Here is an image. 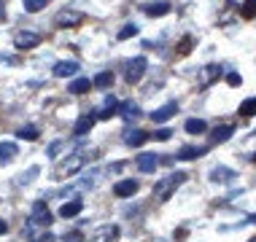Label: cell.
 <instances>
[{
	"label": "cell",
	"instance_id": "1",
	"mask_svg": "<svg viewBox=\"0 0 256 242\" xmlns=\"http://www.w3.org/2000/svg\"><path fill=\"white\" fill-rule=\"evenodd\" d=\"M86 151L81 148V151H73L70 156H65L62 162H57L54 164V181H65V178H70V175H76V172H81V167L86 164Z\"/></svg>",
	"mask_w": 256,
	"mask_h": 242
},
{
	"label": "cell",
	"instance_id": "2",
	"mask_svg": "<svg viewBox=\"0 0 256 242\" xmlns=\"http://www.w3.org/2000/svg\"><path fill=\"white\" fill-rule=\"evenodd\" d=\"M184 181H186L184 172H172V175H168L164 181H159V183H156L154 197L159 199V202H168V199L172 197V194H176V189H178V186H181Z\"/></svg>",
	"mask_w": 256,
	"mask_h": 242
},
{
	"label": "cell",
	"instance_id": "3",
	"mask_svg": "<svg viewBox=\"0 0 256 242\" xmlns=\"http://www.w3.org/2000/svg\"><path fill=\"white\" fill-rule=\"evenodd\" d=\"M146 67H148V62L146 57H135V59H130L127 62V70H124V78H127V84H138V81L146 75Z\"/></svg>",
	"mask_w": 256,
	"mask_h": 242
},
{
	"label": "cell",
	"instance_id": "4",
	"mask_svg": "<svg viewBox=\"0 0 256 242\" xmlns=\"http://www.w3.org/2000/svg\"><path fill=\"white\" fill-rule=\"evenodd\" d=\"M84 13L81 11H70V8H65V11H60L57 16H54V24L57 27H65V30H73V27H78V24H84Z\"/></svg>",
	"mask_w": 256,
	"mask_h": 242
},
{
	"label": "cell",
	"instance_id": "5",
	"mask_svg": "<svg viewBox=\"0 0 256 242\" xmlns=\"http://www.w3.org/2000/svg\"><path fill=\"white\" fill-rule=\"evenodd\" d=\"M32 224L36 226H49L52 224V213H49V207H46L44 202H36V207H32Z\"/></svg>",
	"mask_w": 256,
	"mask_h": 242
},
{
	"label": "cell",
	"instance_id": "6",
	"mask_svg": "<svg viewBox=\"0 0 256 242\" xmlns=\"http://www.w3.org/2000/svg\"><path fill=\"white\" fill-rule=\"evenodd\" d=\"M94 121H98V113H84L78 121H76V127H73V135H76V137H84V135L89 132V129L94 127Z\"/></svg>",
	"mask_w": 256,
	"mask_h": 242
},
{
	"label": "cell",
	"instance_id": "7",
	"mask_svg": "<svg viewBox=\"0 0 256 242\" xmlns=\"http://www.w3.org/2000/svg\"><path fill=\"white\" fill-rule=\"evenodd\" d=\"M208 154V145H184L181 151H178L176 159H181V162H192V159H200Z\"/></svg>",
	"mask_w": 256,
	"mask_h": 242
},
{
	"label": "cell",
	"instance_id": "8",
	"mask_svg": "<svg viewBox=\"0 0 256 242\" xmlns=\"http://www.w3.org/2000/svg\"><path fill=\"white\" fill-rule=\"evenodd\" d=\"M14 43H16L19 51H27V48H36L40 43V35H38V32H19Z\"/></svg>",
	"mask_w": 256,
	"mask_h": 242
},
{
	"label": "cell",
	"instance_id": "9",
	"mask_svg": "<svg viewBox=\"0 0 256 242\" xmlns=\"http://www.w3.org/2000/svg\"><path fill=\"white\" fill-rule=\"evenodd\" d=\"M176 110H178V105H176V102H168V105L156 108L154 113H151V121H156V124H164V121H170L172 116H176Z\"/></svg>",
	"mask_w": 256,
	"mask_h": 242
},
{
	"label": "cell",
	"instance_id": "10",
	"mask_svg": "<svg viewBox=\"0 0 256 242\" xmlns=\"http://www.w3.org/2000/svg\"><path fill=\"white\" fill-rule=\"evenodd\" d=\"M81 210H84V202H81V199H70V202H65L60 207V216L62 218H76Z\"/></svg>",
	"mask_w": 256,
	"mask_h": 242
},
{
	"label": "cell",
	"instance_id": "11",
	"mask_svg": "<svg viewBox=\"0 0 256 242\" xmlns=\"http://www.w3.org/2000/svg\"><path fill=\"white\" fill-rule=\"evenodd\" d=\"M234 178H238V175H234L232 170H226V167H213L210 170V181L213 183H232Z\"/></svg>",
	"mask_w": 256,
	"mask_h": 242
},
{
	"label": "cell",
	"instance_id": "12",
	"mask_svg": "<svg viewBox=\"0 0 256 242\" xmlns=\"http://www.w3.org/2000/svg\"><path fill=\"white\" fill-rule=\"evenodd\" d=\"M156 164H159L156 154H140V156H138V170H140V172H154Z\"/></svg>",
	"mask_w": 256,
	"mask_h": 242
},
{
	"label": "cell",
	"instance_id": "13",
	"mask_svg": "<svg viewBox=\"0 0 256 242\" xmlns=\"http://www.w3.org/2000/svg\"><path fill=\"white\" fill-rule=\"evenodd\" d=\"M138 191V181H119L114 186V194L116 197H132Z\"/></svg>",
	"mask_w": 256,
	"mask_h": 242
},
{
	"label": "cell",
	"instance_id": "14",
	"mask_svg": "<svg viewBox=\"0 0 256 242\" xmlns=\"http://www.w3.org/2000/svg\"><path fill=\"white\" fill-rule=\"evenodd\" d=\"M148 132H143V129H127V132H124V140H127L130 145H143L148 140Z\"/></svg>",
	"mask_w": 256,
	"mask_h": 242
},
{
	"label": "cell",
	"instance_id": "15",
	"mask_svg": "<svg viewBox=\"0 0 256 242\" xmlns=\"http://www.w3.org/2000/svg\"><path fill=\"white\" fill-rule=\"evenodd\" d=\"M76 70H78V62H57V65H54V75H57V78L76 75Z\"/></svg>",
	"mask_w": 256,
	"mask_h": 242
},
{
	"label": "cell",
	"instance_id": "16",
	"mask_svg": "<svg viewBox=\"0 0 256 242\" xmlns=\"http://www.w3.org/2000/svg\"><path fill=\"white\" fill-rule=\"evenodd\" d=\"M92 86H94V84H92L89 78H73L70 86H68V92H70V94H86Z\"/></svg>",
	"mask_w": 256,
	"mask_h": 242
},
{
	"label": "cell",
	"instance_id": "17",
	"mask_svg": "<svg viewBox=\"0 0 256 242\" xmlns=\"http://www.w3.org/2000/svg\"><path fill=\"white\" fill-rule=\"evenodd\" d=\"M119 237V229L116 226H100L98 232H94V242H110Z\"/></svg>",
	"mask_w": 256,
	"mask_h": 242
},
{
	"label": "cell",
	"instance_id": "18",
	"mask_svg": "<svg viewBox=\"0 0 256 242\" xmlns=\"http://www.w3.org/2000/svg\"><path fill=\"white\" fill-rule=\"evenodd\" d=\"M232 132H234L232 124H226V127H216V129H213V135H210V140L213 143H226L232 137Z\"/></svg>",
	"mask_w": 256,
	"mask_h": 242
},
{
	"label": "cell",
	"instance_id": "19",
	"mask_svg": "<svg viewBox=\"0 0 256 242\" xmlns=\"http://www.w3.org/2000/svg\"><path fill=\"white\" fill-rule=\"evenodd\" d=\"M122 116H124V121H138L143 113H140V108H138L135 102H124V105H122Z\"/></svg>",
	"mask_w": 256,
	"mask_h": 242
},
{
	"label": "cell",
	"instance_id": "20",
	"mask_svg": "<svg viewBox=\"0 0 256 242\" xmlns=\"http://www.w3.org/2000/svg\"><path fill=\"white\" fill-rule=\"evenodd\" d=\"M16 154H19V151H16V145H14V143H0V164H8Z\"/></svg>",
	"mask_w": 256,
	"mask_h": 242
},
{
	"label": "cell",
	"instance_id": "21",
	"mask_svg": "<svg viewBox=\"0 0 256 242\" xmlns=\"http://www.w3.org/2000/svg\"><path fill=\"white\" fill-rule=\"evenodd\" d=\"M146 16H164V13H170V3H151V5H146Z\"/></svg>",
	"mask_w": 256,
	"mask_h": 242
},
{
	"label": "cell",
	"instance_id": "22",
	"mask_svg": "<svg viewBox=\"0 0 256 242\" xmlns=\"http://www.w3.org/2000/svg\"><path fill=\"white\" fill-rule=\"evenodd\" d=\"M116 110H119V100H116V97H108L106 108H102V113H98V119H110V116H116Z\"/></svg>",
	"mask_w": 256,
	"mask_h": 242
},
{
	"label": "cell",
	"instance_id": "23",
	"mask_svg": "<svg viewBox=\"0 0 256 242\" xmlns=\"http://www.w3.org/2000/svg\"><path fill=\"white\" fill-rule=\"evenodd\" d=\"M205 129H208V124L202 119H189V121H186V132H189V135H202Z\"/></svg>",
	"mask_w": 256,
	"mask_h": 242
},
{
	"label": "cell",
	"instance_id": "24",
	"mask_svg": "<svg viewBox=\"0 0 256 242\" xmlns=\"http://www.w3.org/2000/svg\"><path fill=\"white\" fill-rule=\"evenodd\" d=\"M92 84L98 86V89H108L110 84H114V73H110V70H108V73H98Z\"/></svg>",
	"mask_w": 256,
	"mask_h": 242
},
{
	"label": "cell",
	"instance_id": "25",
	"mask_svg": "<svg viewBox=\"0 0 256 242\" xmlns=\"http://www.w3.org/2000/svg\"><path fill=\"white\" fill-rule=\"evenodd\" d=\"M218 75H221V67H218V65H208V67H205V73H202V84L208 86L210 81H216Z\"/></svg>",
	"mask_w": 256,
	"mask_h": 242
},
{
	"label": "cell",
	"instance_id": "26",
	"mask_svg": "<svg viewBox=\"0 0 256 242\" xmlns=\"http://www.w3.org/2000/svg\"><path fill=\"white\" fill-rule=\"evenodd\" d=\"M240 113H243L246 119L256 116V97H248V100H243V105H240Z\"/></svg>",
	"mask_w": 256,
	"mask_h": 242
},
{
	"label": "cell",
	"instance_id": "27",
	"mask_svg": "<svg viewBox=\"0 0 256 242\" xmlns=\"http://www.w3.org/2000/svg\"><path fill=\"white\" fill-rule=\"evenodd\" d=\"M138 32H140V27H138V24H132V22H130V24H124V27H122V30H119V40H127V38H135V35H138Z\"/></svg>",
	"mask_w": 256,
	"mask_h": 242
},
{
	"label": "cell",
	"instance_id": "28",
	"mask_svg": "<svg viewBox=\"0 0 256 242\" xmlns=\"http://www.w3.org/2000/svg\"><path fill=\"white\" fill-rule=\"evenodd\" d=\"M240 13H243V19H256V0H246L240 5Z\"/></svg>",
	"mask_w": 256,
	"mask_h": 242
},
{
	"label": "cell",
	"instance_id": "29",
	"mask_svg": "<svg viewBox=\"0 0 256 242\" xmlns=\"http://www.w3.org/2000/svg\"><path fill=\"white\" fill-rule=\"evenodd\" d=\"M192 46H194V38H192V35H184L181 43H178V54H181V57H184V54H189Z\"/></svg>",
	"mask_w": 256,
	"mask_h": 242
},
{
	"label": "cell",
	"instance_id": "30",
	"mask_svg": "<svg viewBox=\"0 0 256 242\" xmlns=\"http://www.w3.org/2000/svg\"><path fill=\"white\" fill-rule=\"evenodd\" d=\"M49 3V0H24V11H30V13H38L44 5Z\"/></svg>",
	"mask_w": 256,
	"mask_h": 242
},
{
	"label": "cell",
	"instance_id": "31",
	"mask_svg": "<svg viewBox=\"0 0 256 242\" xmlns=\"http://www.w3.org/2000/svg\"><path fill=\"white\" fill-rule=\"evenodd\" d=\"M16 135L22 137V140H36V137H38V129H36V127H22Z\"/></svg>",
	"mask_w": 256,
	"mask_h": 242
},
{
	"label": "cell",
	"instance_id": "32",
	"mask_svg": "<svg viewBox=\"0 0 256 242\" xmlns=\"http://www.w3.org/2000/svg\"><path fill=\"white\" fill-rule=\"evenodd\" d=\"M65 242H84V234H81V232H68Z\"/></svg>",
	"mask_w": 256,
	"mask_h": 242
},
{
	"label": "cell",
	"instance_id": "33",
	"mask_svg": "<svg viewBox=\"0 0 256 242\" xmlns=\"http://www.w3.org/2000/svg\"><path fill=\"white\" fill-rule=\"evenodd\" d=\"M226 84H230V86H240V84H243L240 73H230V75H226Z\"/></svg>",
	"mask_w": 256,
	"mask_h": 242
},
{
	"label": "cell",
	"instance_id": "34",
	"mask_svg": "<svg viewBox=\"0 0 256 242\" xmlns=\"http://www.w3.org/2000/svg\"><path fill=\"white\" fill-rule=\"evenodd\" d=\"M172 132H170V129H156V132L154 135H151V137H154V140H168V137H170Z\"/></svg>",
	"mask_w": 256,
	"mask_h": 242
},
{
	"label": "cell",
	"instance_id": "35",
	"mask_svg": "<svg viewBox=\"0 0 256 242\" xmlns=\"http://www.w3.org/2000/svg\"><path fill=\"white\" fill-rule=\"evenodd\" d=\"M60 151H62V143H60V140L49 145V156H57V154H60Z\"/></svg>",
	"mask_w": 256,
	"mask_h": 242
},
{
	"label": "cell",
	"instance_id": "36",
	"mask_svg": "<svg viewBox=\"0 0 256 242\" xmlns=\"http://www.w3.org/2000/svg\"><path fill=\"white\" fill-rule=\"evenodd\" d=\"M30 242H54V234H40V237H36V240H30Z\"/></svg>",
	"mask_w": 256,
	"mask_h": 242
},
{
	"label": "cell",
	"instance_id": "37",
	"mask_svg": "<svg viewBox=\"0 0 256 242\" xmlns=\"http://www.w3.org/2000/svg\"><path fill=\"white\" fill-rule=\"evenodd\" d=\"M8 232V224H6V221H0V234H6Z\"/></svg>",
	"mask_w": 256,
	"mask_h": 242
},
{
	"label": "cell",
	"instance_id": "38",
	"mask_svg": "<svg viewBox=\"0 0 256 242\" xmlns=\"http://www.w3.org/2000/svg\"><path fill=\"white\" fill-rule=\"evenodd\" d=\"M0 22H6V5L0 3Z\"/></svg>",
	"mask_w": 256,
	"mask_h": 242
},
{
	"label": "cell",
	"instance_id": "39",
	"mask_svg": "<svg viewBox=\"0 0 256 242\" xmlns=\"http://www.w3.org/2000/svg\"><path fill=\"white\" fill-rule=\"evenodd\" d=\"M248 221H251V224H256V216H251V218H248Z\"/></svg>",
	"mask_w": 256,
	"mask_h": 242
},
{
	"label": "cell",
	"instance_id": "40",
	"mask_svg": "<svg viewBox=\"0 0 256 242\" xmlns=\"http://www.w3.org/2000/svg\"><path fill=\"white\" fill-rule=\"evenodd\" d=\"M254 164H256V154H254Z\"/></svg>",
	"mask_w": 256,
	"mask_h": 242
},
{
	"label": "cell",
	"instance_id": "41",
	"mask_svg": "<svg viewBox=\"0 0 256 242\" xmlns=\"http://www.w3.org/2000/svg\"><path fill=\"white\" fill-rule=\"evenodd\" d=\"M251 242H256V240H251Z\"/></svg>",
	"mask_w": 256,
	"mask_h": 242
},
{
	"label": "cell",
	"instance_id": "42",
	"mask_svg": "<svg viewBox=\"0 0 256 242\" xmlns=\"http://www.w3.org/2000/svg\"><path fill=\"white\" fill-rule=\"evenodd\" d=\"M254 135H256V132H254Z\"/></svg>",
	"mask_w": 256,
	"mask_h": 242
}]
</instances>
